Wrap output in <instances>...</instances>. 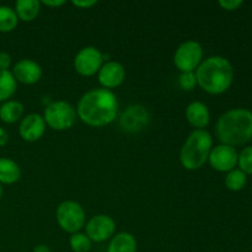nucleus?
I'll return each mask as SVG.
<instances>
[{"mask_svg":"<svg viewBox=\"0 0 252 252\" xmlns=\"http://www.w3.org/2000/svg\"><path fill=\"white\" fill-rule=\"evenodd\" d=\"M103 65V54L94 46H86L76 53L74 69L81 76H94Z\"/></svg>","mask_w":252,"mask_h":252,"instance_id":"8","label":"nucleus"},{"mask_svg":"<svg viewBox=\"0 0 252 252\" xmlns=\"http://www.w3.org/2000/svg\"><path fill=\"white\" fill-rule=\"evenodd\" d=\"M149 113L143 106L132 105L121 116V127L128 132H138L147 127Z\"/></svg>","mask_w":252,"mask_h":252,"instance_id":"14","label":"nucleus"},{"mask_svg":"<svg viewBox=\"0 0 252 252\" xmlns=\"http://www.w3.org/2000/svg\"><path fill=\"white\" fill-rule=\"evenodd\" d=\"M56 219L58 225L65 233H79L86 224V214L80 203L75 201H64L57 207Z\"/></svg>","mask_w":252,"mask_h":252,"instance_id":"6","label":"nucleus"},{"mask_svg":"<svg viewBox=\"0 0 252 252\" xmlns=\"http://www.w3.org/2000/svg\"><path fill=\"white\" fill-rule=\"evenodd\" d=\"M203 62V48L194 39L180 44L174 54V64L181 73H194Z\"/></svg>","mask_w":252,"mask_h":252,"instance_id":"7","label":"nucleus"},{"mask_svg":"<svg viewBox=\"0 0 252 252\" xmlns=\"http://www.w3.org/2000/svg\"><path fill=\"white\" fill-rule=\"evenodd\" d=\"M17 89V81L9 70H0V102L9 101Z\"/></svg>","mask_w":252,"mask_h":252,"instance_id":"20","label":"nucleus"},{"mask_svg":"<svg viewBox=\"0 0 252 252\" xmlns=\"http://www.w3.org/2000/svg\"><path fill=\"white\" fill-rule=\"evenodd\" d=\"M41 5V1L38 0H17L14 10L19 20L31 22L39 15Z\"/></svg>","mask_w":252,"mask_h":252,"instance_id":"18","label":"nucleus"},{"mask_svg":"<svg viewBox=\"0 0 252 252\" xmlns=\"http://www.w3.org/2000/svg\"><path fill=\"white\" fill-rule=\"evenodd\" d=\"M218 4L221 9L226 10V11H235L239 7H241L244 2L241 0H220Z\"/></svg>","mask_w":252,"mask_h":252,"instance_id":"26","label":"nucleus"},{"mask_svg":"<svg viewBox=\"0 0 252 252\" xmlns=\"http://www.w3.org/2000/svg\"><path fill=\"white\" fill-rule=\"evenodd\" d=\"M19 24V17L12 7L6 5H0V32L7 33L16 29Z\"/></svg>","mask_w":252,"mask_h":252,"instance_id":"21","label":"nucleus"},{"mask_svg":"<svg viewBox=\"0 0 252 252\" xmlns=\"http://www.w3.org/2000/svg\"><path fill=\"white\" fill-rule=\"evenodd\" d=\"M21 177L19 164L9 158H0V185L16 184Z\"/></svg>","mask_w":252,"mask_h":252,"instance_id":"17","label":"nucleus"},{"mask_svg":"<svg viewBox=\"0 0 252 252\" xmlns=\"http://www.w3.org/2000/svg\"><path fill=\"white\" fill-rule=\"evenodd\" d=\"M46 122L43 116L38 113H30L25 116L19 126V134L25 142L33 143L41 139L46 132Z\"/></svg>","mask_w":252,"mask_h":252,"instance_id":"11","label":"nucleus"},{"mask_svg":"<svg viewBox=\"0 0 252 252\" xmlns=\"http://www.w3.org/2000/svg\"><path fill=\"white\" fill-rule=\"evenodd\" d=\"M186 120L196 129H204L211 121V112L206 103L193 101L186 107Z\"/></svg>","mask_w":252,"mask_h":252,"instance_id":"15","label":"nucleus"},{"mask_svg":"<svg viewBox=\"0 0 252 252\" xmlns=\"http://www.w3.org/2000/svg\"><path fill=\"white\" fill-rule=\"evenodd\" d=\"M213 148V137L206 129H193L187 137L180 152V161L186 170L194 171L208 161Z\"/></svg>","mask_w":252,"mask_h":252,"instance_id":"4","label":"nucleus"},{"mask_svg":"<svg viewBox=\"0 0 252 252\" xmlns=\"http://www.w3.org/2000/svg\"><path fill=\"white\" fill-rule=\"evenodd\" d=\"M97 79L103 89L112 91L123 84L126 79V69L120 62L111 61L103 64L97 73Z\"/></svg>","mask_w":252,"mask_h":252,"instance_id":"12","label":"nucleus"},{"mask_svg":"<svg viewBox=\"0 0 252 252\" xmlns=\"http://www.w3.org/2000/svg\"><path fill=\"white\" fill-rule=\"evenodd\" d=\"M32 252H51V249L47 245H38L33 249Z\"/></svg>","mask_w":252,"mask_h":252,"instance_id":"31","label":"nucleus"},{"mask_svg":"<svg viewBox=\"0 0 252 252\" xmlns=\"http://www.w3.org/2000/svg\"><path fill=\"white\" fill-rule=\"evenodd\" d=\"M12 75L17 83L25 85H33L42 78V68L37 62L32 59H20L12 68Z\"/></svg>","mask_w":252,"mask_h":252,"instance_id":"13","label":"nucleus"},{"mask_svg":"<svg viewBox=\"0 0 252 252\" xmlns=\"http://www.w3.org/2000/svg\"><path fill=\"white\" fill-rule=\"evenodd\" d=\"M1 196H2V187L1 185H0V198H1Z\"/></svg>","mask_w":252,"mask_h":252,"instance_id":"32","label":"nucleus"},{"mask_svg":"<svg viewBox=\"0 0 252 252\" xmlns=\"http://www.w3.org/2000/svg\"><path fill=\"white\" fill-rule=\"evenodd\" d=\"M93 241L88 238L86 234L75 233L71 234L69 238V245L73 252H89L91 250Z\"/></svg>","mask_w":252,"mask_h":252,"instance_id":"23","label":"nucleus"},{"mask_svg":"<svg viewBox=\"0 0 252 252\" xmlns=\"http://www.w3.org/2000/svg\"><path fill=\"white\" fill-rule=\"evenodd\" d=\"M118 101L115 94L98 88L84 94L76 106V115L81 122L90 127H105L116 120Z\"/></svg>","mask_w":252,"mask_h":252,"instance_id":"1","label":"nucleus"},{"mask_svg":"<svg viewBox=\"0 0 252 252\" xmlns=\"http://www.w3.org/2000/svg\"><path fill=\"white\" fill-rule=\"evenodd\" d=\"M25 107L20 101L9 100L0 106V121L7 125H12L20 121L24 116Z\"/></svg>","mask_w":252,"mask_h":252,"instance_id":"19","label":"nucleus"},{"mask_svg":"<svg viewBox=\"0 0 252 252\" xmlns=\"http://www.w3.org/2000/svg\"><path fill=\"white\" fill-rule=\"evenodd\" d=\"M239 169L246 175H252V145L244 148L238 158Z\"/></svg>","mask_w":252,"mask_h":252,"instance_id":"24","label":"nucleus"},{"mask_svg":"<svg viewBox=\"0 0 252 252\" xmlns=\"http://www.w3.org/2000/svg\"><path fill=\"white\" fill-rule=\"evenodd\" d=\"M7 140H9V134H7V132L4 129V128L0 127V148L5 147Z\"/></svg>","mask_w":252,"mask_h":252,"instance_id":"30","label":"nucleus"},{"mask_svg":"<svg viewBox=\"0 0 252 252\" xmlns=\"http://www.w3.org/2000/svg\"><path fill=\"white\" fill-rule=\"evenodd\" d=\"M197 85L211 95H220L230 89L234 81V68L221 56L208 57L194 71Z\"/></svg>","mask_w":252,"mask_h":252,"instance_id":"2","label":"nucleus"},{"mask_svg":"<svg viewBox=\"0 0 252 252\" xmlns=\"http://www.w3.org/2000/svg\"><path fill=\"white\" fill-rule=\"evenodd\" d=\"M78 115L73 105L66 101H54L46 107L43 118L46 125L54 130L70 129Z\"/></svg>","mask_w":252,"mask_h":252,"instance_id":"5","label":"nucleus"},{"mask_svg":"<svg viewBox=\"0 0 252 252\" xmlns=\"http://www.w3.org/2000/svg\"><path fill=\"white\" fill-rule=\"evenodd\" d=\"M179 85L182 90L192 91L197 85L196 74L194 73H181L179 76Z\"/></svg>","mask_w":252,"mask_h":252,"instance_id":"25","label":"nucleus"},{"mask_svg":"<svg viewBox=\"0 0 252 252\" xmlns=\"http://www.w3.org/2000/svg\"><path fill=\"white\" fill-rule=\"evenodd\" d=\"M107 252H137V240L127 231L118 233L111 239Z\"/></svg>","mask_w":252,"mask_h":252,"instance_id":"16","label":"nucleus"},{"mask_svg":"<svg viewBox=\"0 0 252 252\" xmlns=\"http://www.w3.org/2000/svg\"><path fill=\"white\" fill-rule=\"evenodd\" d=\"M11 62V56L7 52H0V70H9Z\"/></svg>","mask_w":252,"mask_h":252,"instance_id":"27","label":"nucleus"},{"mask_svg":"<svg viewBox=\"0 0 252 252\" xmlns=\"http://www.w3.org/2000/svg\"><path fill=\"white\" fill-rule=\"evenodd\" d=\"M248 182V175L244 174L240 169H234L226 172L225 186L226 189L233 192H239L246 186Z\"/></svg>","mask_w":252,"mask_h":252,"instance_id":"22","label":"nucleus"},{"mask_svg":"<svg viewBox=\"0 0 252 252\" xmlns=\"http://www.w3.org/2000/svg\"><path fill=\"white\" fill-rule=\"evenodd\" d=\"M96 4H97L96 0H74L73 1L74 6L79 7V9H90Z\"/></svg>","mask_w":252,"mask_h":252,"instance_id":"28","label":"nucleus"},{"mask_svg":"<svg viewBox=\"0 0 252 252\" xmlns=\"http://www.w3.org/2000/svg\"><path fill=\"white\" fill-rule=\"evenodd\" d=\"M86 235L94 243H103L112 239L116 231V223L107 214H96L86 223Z\"/></svg>","mask_w":252,"mask_h":252,"instance_id":"9","label":"nucleus"},{"mask_svg":"<svg viewBox=\"0 0 252 252\" xmlns=\"http://www.w3.org/2000/svg\"><path fill=\"white\" fill-rule=\"evenodd\" d=\"M41 4L46 5L48 7H59V6H63L65 4L64 0H43Z\"/></svg>","mask_w":252,"mask_h":252,"instance_id":"29","label":"nucleus"},{"mask_svg":"<svg viewBox=\"0 0 252 252\" xmlns=\"http://www.w3.org/2000/svg\"><path fill=\"white\" fill-rule=\"evenodd\" d=\"M216 134L220 144L238 147L252 139V112L248 108H233L219 117Z\"/></svg>","mask_w":252,"mask_h":252,"instance_id":"3","label":"nucleus"},{"mask_svg":"<svg viewBox=\"0 0 252 252\" xmlns=\"http://www.w3.org/2000/svg\"><path fill=\"white\" fill-rule=\"evenodd\" d=\"M239 154L234 147L225 144H219L212 148L209 153L208 162L216 171L229 172L238 165Z\"/></svg>","mask_w":252,"mask_h":252,"instance_id":"10","label":"nucleus"}]
</instances>
